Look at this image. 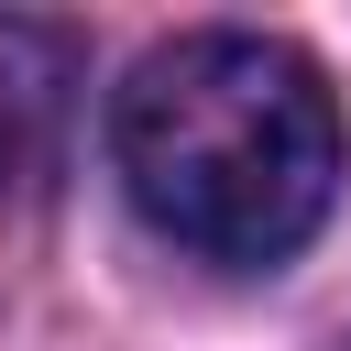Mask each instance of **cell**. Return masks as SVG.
<instances>
[{
  "label": "cell",
  "mask_w": 351,
  "mask_h": 351,
  "mask_svg": "<svg viewBox=\"0 0 351 351\" xmlns=\"http://www.w3.org/2000/svg\"><path fill=\"white\" fill-rule=\"evenodd\" d=\"M110 154L165 241L208 263H274L329 219L340 99L274 33H176L132 66Z\"/></svg>",
  "instance_id": "cell-1"
},
{
  "label": "cell",
  "mask_w": 351,
  "mask_h": 351,
  "mask_svg": "<svg viewBox=\"0 0 351 351\" xmlns=\"http://www.w3.org/2000/svg\"><path fill=\"white\" fill-rule=\"evenodd\" d=\"M77 110V33L0 22V186H44Z\"/></svg>",
  "instance_id": "cell-2"
}]
</instances>
